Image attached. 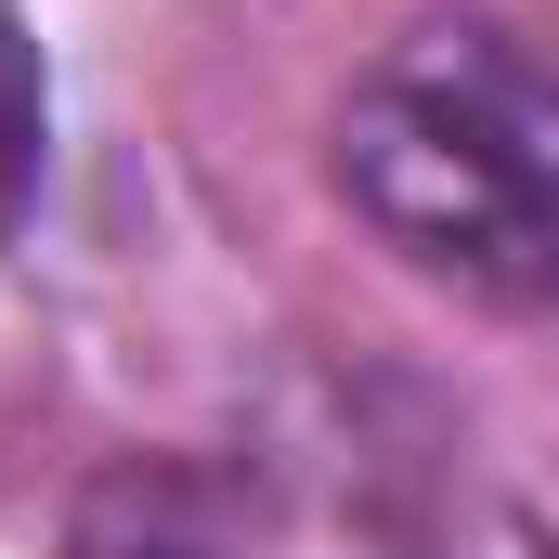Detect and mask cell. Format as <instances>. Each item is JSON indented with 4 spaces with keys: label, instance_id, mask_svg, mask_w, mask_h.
<instances>
[{
    "label": "cell",
    "instance_id": "6da1fadb",
    "mask_svg": "<svg viewBox=\"0 0 559 559\" xmlns=\"http://www.w3.org/2000/svg\"><path fill=\"white\" fill-rule=\"evenodd\" d=\"M338 209L468 312H559V66L481 13L404 26L338 92Z\"/></svg>",
    "mask_w": 559,
    "mask_h": 559
},
{
    "label": "cell",
    "instance_id": "7a4b0ae2",
    "mask_svg": "<svg viewBox=\"0 0 559 559\" xmlns=\"http://www.w3.org/2000/svg\"><path fill=\"white\" fill-rule=\"evenodd\" d=\"M39 169H52V92H39V39H26V13L0 0V248H13L26 209H39Z\"/></svg>",
    "mask_w": 559,
    "mask_h": 559
}]
</instances>
